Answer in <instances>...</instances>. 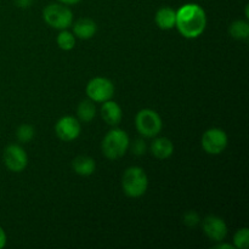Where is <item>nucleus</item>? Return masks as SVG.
I'll use <instances>...</instances> for the list:
<instances>
[{
  "label": "nucleus",
  "mask_w": 249,
  "mask_h": 249,
  "mask_svg": "<svg viewBox=\"0 0 249 249\" xmlns=\"http://www.w3.org/2000/svg\"><path fill=\"white\" fill-rule=\"evenodd\" d=\"M207 26L204 10L197 4H186L177 11L175 27L182 36L187 39L198 38Z\"/></svg>",
  "instance_id": "nucleus-1"
},
{
  "label": "nucleus",
  "mask_w": 249,
  "mask_h": 249,
  "mask_svg": "<svg viewBox=\"0 0 249 249\" xmlns=\"http://www.w3.org/2000/svg\"><path fill=\"white\" fill-rule=\"evenodd\" d=\"M129 136L122 129H112L102 140V153L108 160H119L126 153L129 148Z\"/></svg>",
  "instance_id": "nucleus-2"
},
{
  "label": "nucleus",
  "mask_w": 249,
  "mask_h": 249,
  "mask_svg": "<svg viewBox=\"0 0 249 249\" xmlns=\"http://www.w3.org/2000/svg\"><path fill=\"white\" fill-rule=\"evenodd\" d=\"M148 179L143 169L139 167H130L124 172L122 178V187L126 196L138 198L147 191Z\"/></svg>",
  "instance_id": "nucleus-3"
},
{
  "label": "nucleus",
  "mask_w": 249,
  "mask_h": 249,
  "mask_svg": "<svg viewBox=\"0 0 249 249\" xmlns=\"http://www.w3.org/2000/svg\"><path fill=\"white\" fill-rule=\"evenodd\" d=\"M136 129L145 138H155L162 130V119L160 114L150 108L141 109L135 118Z\"/></svg>",
  "instance_id": "nucleus-4"
},
{
  "label": "nucleus",
  "mask_w": 249,
  "mask_h": 249,
  "mask_svg": "<svg viewBox=\"0 0 249 249\" xmlns=\"http://www.w3.org/2000/svg\"><path fill=\"white\" fill-rule=\"evenodd\" d=\"M43 18L53 28L66 29L72 26L73 14L65 5L50 4L44 9Z\"/></svg>",
  "instance_id": "nucleus-5"
},
{
  "label": "nucleus",
  "mask_w": 249,
  "mask_h": 249,
  "mask_svg": "<svg viewBox=\"0 0 249 249\" xmlns=\"http://www.w3.org/2000/svg\"><path fill=\"white\" fill-rule=\"evenodd\" d=\"M87 95L94 102L108 101L114 95V85L109 79L96 77L87 85Z\"/></svg>",
  "instance_id": "nucleus-6"
},
{
  "label": "nucleus",
  "mask_w": 249,
  "mask_h": 249,
  "mask_svg": "<svg viewBox=\"0 0 249 249\" xmlns=\"http://www.w3.org/2000/svg\"><path fill=\"white\" fill-rule=\"evenodd\" d=\"M201 143L208 155H220L228 146V135L219 128L208 129L202 136Z\"/></svg>",
  "instance_id": "nucleus-7"
},
{
  "label": "nucleus",
  "mask_w": 249,
  "mask_h": 249,
  "mask_svg": "<svg viewBox=\"0 0 249 249\" xmlns=\"http://www.w3.org/2000/svg\"><path fill=\"white\" fill-rule=\"evenodd\" d=\"M2 160H4L7 169L14 173L23 172L28 164V156H27L26 151L21 146L15 145V143L9 145L5 148Z\"/></svg>",
  "instance_id": "nucleus-8"
},
{
  "label": "nucleus",
  "mask_w": 249,
  "mask_h": 249,
  "mask_svg": "<svg viewBox=\"0 0 249 249\" xmlns=\"http://www.w3.org/2000/svg\"><path fill=\"white\" fill-rule=\"evenodd\" d=\"M80 130H82L80 123L77 118L72 116L62 117L61 119H58L55 125L56 135L65 142L75 140L80 135Z\"/></svg>",
  "instance_id": "nucleus-9"
},
{
  "label": "nucleus",
  "mask_w": 249,
  "mask_h": 249,
  "mask_svg": "<svg viewBox=\"0 0 249 249\" xmlns=\"http://www.w3.org/2000/svg\"><path fill=\"white\" fill-rule=\"evenodd\" d=\"M202 228H203L207 237L215 242H221L228 235V226H226L225 221L216 215L207 216L203 220Z\"/></svg>",
  "instance_id": "nucleus-10"
},
{
  "label": "nucleus",
  "mask_w": 249,
  "mask_h": 249,
  "mask_svg": "<svg viewBox=\"0 0 249 249\" xmlns=\"http://www.w3.org/2000/svg\"><path fill=\"white\" fill-rule=\"evenodd\" d=\"M101 117L108 125H118L123 117V112L117 102L108 100L102 105Z\"/></svg>",
  "instance_id": "nucleus-11"
},
{
  "label": "nucleus",
  "mask_w": 249,
  "mask_h": 249,
  "mask_svg": "<svg viewBox=\"0 0 249 249\" xmlns=\"http://www.w3.org/2000/svg\"><path fill=\"white\" fill-rule=\"evenodd\" d=\"M151 152L158 160H167L174 152V145L168 138L155 139L151 145Z\"/></svg>",
  "instance_id": "nucleus-12"
},
{
  "label": "nucleus",
  "mask_w": 249,
  "mask_h": 249,
  "mask_svg": "<svg viewBox=\"0 0 249 249\" xmlns=\"http://www.w3.org/2000/svg\"><path fill=\"white\" fill-rule=\"evenodd\" d=\"M156 23L163 31L174 28L177 23V12L172 7H160L156 14Z\"/></svg>",
  "instance_id": "nucleus-13"
},
{
  "label": "nucleus",
  "mask_w": 249,
  "mask_h": 249,
  "mask_svg": "<svg viewBox=\"0 0 249 249\" xmlns=\"http://www.w3.org/2000/svg\"><path fill=\"white\" fill-rule=\"evenodd\" d=\"M97 26L91 18H79L73 26L74 36L79 39H90L95 36Z\"/></svg>",
  "instance_id": "nucleus-14"
},
{
  "label": "nucleus",
  "mask_w": 249,
  "mask_h": 249,
  "mask_svg": "<svg viewBox=\"0 0 249 249\" xmlns=\"http://www.w3.org/2000/svg\"><path fill=\"white\" fill-rule=\"evenodd\" d=\"M73 170L80 177H89L94 174L96 169V163L89 156H78L77 158L73 160L72 163Z\"/></svg>",
  "instance_id": "nucleus-15"
},
{
  "label": "nucleus",
  "mask_w": 249,
  "mask_h": 249,
  "mask_svg": "<svg viewBox=\"0 0 249 249\" xmlns=\"http://www.w3.org/2000/svg\"><path fill=\"white\" fill-rule=\"evenodd\" d=\"M78 118L84 123H89L96 116V107L92 100H83L77 108Z\"/></svg>",
  "instance_id": "nucleus-16"
},
{
  "label": "nucleus",
  "mask_w": 249,
  "mask_h": 249,
  "mask_svg": "<svg viewBox=\"0 0 249 249\" xmlns=\"http://www.w3.org/2000/svg\"><path fill=\"white\" fill-rule=\"evenodd\" d=\"M229 33L232 38L237 39V40H245L249 36V23L247 21H242V19L232 22L230 28H229Z\"/></svg>",
  "instance_id": "nucleus-17"
},
{
  "label": "nucleus",
  "mask_w": 249,
  "mask_h": 249,
  "mask_svg": "<svg viewBox=\"0 0 249 249\" xmlns=\"http://www.w3.org/2000/svg\"><path fill=\"white\" fill-rule=\"evenodd\" d=\"M57 45L58 48L65 51H70L74 48L75 38L72 33L62 29L60 34L57 36Z\"/></svg>",
  "instance_id": "nucleus-18"
},
{
  "label": "nucleus",
  "mask_w": 249,
  "mask_h": 249,
  "mask_svg": "<svg viewBox=\"0 0 249 249\" xmlns=\"http://www.w3.org/2000/svg\"><path fill=\"white\" fill-rule=\"evenodd\" d=\"M233 243L236 248L247 249L249 246V230L247 228L240 229L233 236Z\"/></svg>",
  "instance_id": "nucleus-19"
},
{
  "label": "nucleus",
  "mask_w": 249,
  "mask_h": 249,
  "mask_svg": "<svg viewBox=\"0 0 249 249\" xmlns=\"http://www.w3.org/2000/svg\"><path fill=\"white\" fill-rule=\"evenodd\" d=\"M16 136L18 139V141H21V142H29L34 138V128L32 125H29V124H22L17 129Z\"/></svg>",
  "instance_id": "nucleus-20"
},
{
  "label": "nucleus",
  "mask_w": 249,
  "mask_h": 249,
  "mask_svg": "<svg viewBox=\"0 0 249 249\" xmlns=\"http://www.w3.org/2000/svg\"><path fill=\"white\" fill-rule=\"evenodd\" d=\"M184 223L186 224L189 228H195V226H197L199 224L198 214L194 211H189L187 213H185Z\"/></svg>",
  "instance_id": "nucleus-21"
},
{
  "label": "nucleus",
  "mask_w": 249,
  "mask_h": 249,
  "mask_svg": "<svg viewBox=\"0 0 249 249\" xmlns=\"http://www.w3.org/2000/svg\"><path fill=\"white\" fill-rule=\"evenodd\" d=\"M133 151L138 156L143 155L146 152V143L142 140H136L133 145Z\"/></svg>",
  "instance_id": "nucleus-22"
},
{
  "label": "nucleus",
  "mask_w": 249,
  "mask_h": 249,
  "mask_svg": "<svg viewBox=\"0 0 249 249\" xmlns=\"http://www.w3.org/2000/svg\"><path fill=\"white\" fill-rule=\"evenodd\" d=\"M15 5L19 9H28L29 6L32 5L33 0H14Z\"/></svg>",
  "instance_id": "nucleus-23"
},
{
  "label": "nucleus",
  "mask_w": 249,
  "mask_h": 249,
  "mask_svg": "<svg viewBox=\"0 0 249 249\" xmlns=\"http://www.w3.org/2000/svg\"><path fill=\"white\" fill-rule=\"evenodd\" d=\"M5 245H6V233L2 228H0V249L4 248Z\"/></svg>",
  "instance_id": "nucleus-24"
},
{
  "label": "nucleus",
  "mask_w": 249,
  "mask_h": 249,
  "mask_svg": "<svg viewBox=\"0 0 249 249\" xmlns=\"http://www.w3.org/2000/svg\"><path fill=\"white\" fill-rule=\"evenodd\" d=\"M58 1L62 2V4L65 5H74V4H78L80 0H58Z\"/></svg>",
  "instance_id": "nucleus-25"
},
{
  "label": "nucleus",
  "mask_w": 249,
  "mask_h": 249,
  "mask_svg": "<svg viewBox=\"0 0 249 249\" xmlns=\"http://www.w3.org/2000/svg\"><path fill=\"white\" fill-rule=\"evenodd\" d=\"M215 248L216 249H233L235 248V246H231V245H218V246H215Z\"/></svg>",
  "instance_id": "nucleus-26"
}]
</instances>
